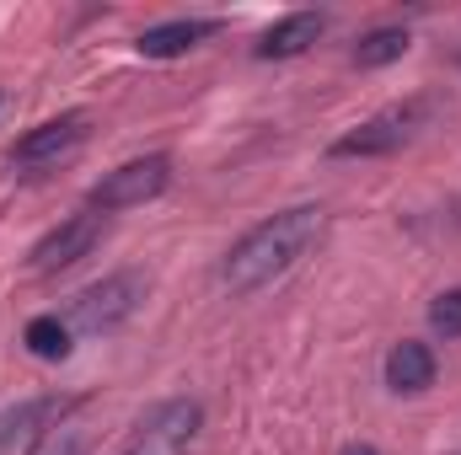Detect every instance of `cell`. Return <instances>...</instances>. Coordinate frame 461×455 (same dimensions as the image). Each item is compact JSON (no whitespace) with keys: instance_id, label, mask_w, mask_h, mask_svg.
<instances>
[{"instance_id":"6da1fadb","label":"cell","mask_w":461,"mask_h":455,"mask_svg":"<svg viewBox=\"0 0 461 455\" xmlns=\"http://www.w3.org/2000/svg\"><path fill=\"white\" fill-rule=\"evenodd\" d=\"M322 220H328V215H322L317 204H301V210H285V215L263 220V226L247 230V236L226 252L221 279H226L236 295H252V290L274 284L279 273H290V268L312 252V241L322 236Z\"/></svg>"},{"instance_id":"7a4b0ae2","label":"cell","mask_w":461,"mask_h":455,"mask_svg":"<svg viewBox=\"0 0 461 455\" xmlns=\"http://www.w3.org/2000/svg\"><path fill=\"white\" fill-rule=\"evenodd\" d=\"M140 300H145V279L140 273H108L103 284H92V290H81L70 300V327L92 333V338L113 333V327H123L140 311Z\"/></svg>"},{"instance_id":"3957f363","label":"cell","mask_w":461,"mask_h":455,"mask_svg":"<svg viewBox=\"0 0 461 455\" xmlns=\"http://www.w3.org/2000/svg\"><path fill=\"white\" fill-rule=\"evenodd\" d=\"M172 183V161L167 156H140V161H123L118 172H108L97 188H92V210H134V204H150L161 188Z\"/></svg>"},{"instance_id":"277c9868","label":"cell","mask_w":461,"mask_h":455,"mask_svg":"<svg viewBox=\"0 0 461 455\" xmlns=\"http://www.w3.org/2000/svg\"><path fill=\"white\" fill-rule=\"evenodd\" d=\"M424 118H429V103H408V108H392V113L370 118V123H359V129H348L344 139H333V156L348 161V156H392V150H402L419 129H424Z\"/></svg>"},{"instance_id":"5b68a950","label":"cell","mask_w":461,"mask_h":455,"mask_svg":"<svg viewBox=\"0 0 461 455\" xmlns=\"http://www.w3.org/2000/svg\"><path fill=\"white\" fill-rule=\"evenodd\" d=\"M103 236V215H70L59 230H49L38 246H32V273H54V268H70L81 263Z\"/></svg>"},{"instance_id":"8992f818","label":"cell","mask_w":461,"mask_h":455,"mask_svg":"<svg viewBox=\"0 0 461 455\" xmlns=\"http://www.w3.org/2000/svg\"><path fill=\"white\" fill-rule=\"evenodd\" d=\"M86 113H65L54 118V123H38L32 134H22L16 139V150H11V161H22V166H43V161H59V156H70V150H81L86 145Z\"/></svg>"},{"instance_id":"52a82bcc","label":"cell","mask_w":461,"mask_h":455,"mask_svg":"<svg viewBox=\"0 0 461 455\" xmlns=\"http://www.w3.org/2000/svg\"><path fill=\"white\" fill-rule=\"evenodd\" d=\"M215 32H221L215 16H177V22H156V27H145L134 49H140L145 59H177V54L199 49V43L215 38Z\"/></svg>"},{"instance_id":"ba28073f","label":"cell","mask_w":461,"mask_h":455,"mask_svg":"<svg viewBox=\"0 0 461 455\" xmlns=\"http://www.w3.org/2000/svg\"><path fill=\"white\" fill-rule=\"evenodd\" d=\"M322 27H328V16L322 11H290V16H279L263 38H258V59H295V54H306L317 38H322Z\"/></svg>"},{"instance_id":"9c48e42d","label":"cell","mask_w":461,"mask_h":455,"mask_svg":"<svg viewBox=\"0 0 461 455\" xmlns=\"http://www.w3.org/2000/svg\"><path fill=\"white\" fill-rule=\"evenodd\" d=\"M386 386L397 391V397H419V391H429L435 386V353H429V343H392V353H386Z\"/></svg>"},{"instance_id":"30bf717a","label":"cell","mask_w":461,"mask_h":455,"mask_svg":"<svg viewBox=\"0 0 461 455\" xmlns=\"http://www.w3.org/2000/svg\"><path fill=\"white\" fill-rule=\"evenodd\" d=\"M199 418H204V413H199V402H183V397H177V402H161V407H150V418H145L140 429H145L150 440L188 445V440L199 434Z\"/></svg>"},{"instance_id":"8fae6325","label":"cell","mask_w":461,"mask_h":455,"mask_svg":"<svg viewBox=\"0 0 461 455\" xmlns=\"http://www.w3.org/2000/svg\"><path fill=\"white\" fill-rule=\"evenodd\" d=\"M54 413H59V402H32V407L11 413L5 418V434H0V455H27L32 440L43 434V418H54Z\"/></svg>"},{"instance_id":"7c38bea8","label":"cell","mask_w":461,"mask_h":455,"mask_svg":"<svg viewBox=\"0 0 461 455\" xmlns=\"http://www.w3.org/2000/svg\"><path fill=\"white\" fill-rule=\"evenodd\" d=\"M408 54V32L402 27H375L354 43V65L359 70H381V65H397Z\"/></svg>"},{"instance_id":"4fadbf2b","label":"cell","mask_w":461,"mask_h":455,"mask_svg":"<svg viewBox=\"0 0 461 455\" xmlns=\"http://www.w3.org/2000/svg\"><path fill=\"white\" fill-rule=\"evenodd\" d=\"M27 353H38V359H65L70 353V322H59V317H32L27 322Z\"/></svg>"},{"instance_id":"5bb4252c","label":"cell","mask_w":461,"mask_h":455,"mask_svg":"<svg viewBox=\"0 0 461 455\" xmlns=\"http://www.w3.org/2000/svg\"><path fill=\"white\" fill-rule=\"evenodd\" d=\"M429 327L440 338H461V290H446L435 306H429Z\"/></svg>"},{"instance_id":"9a60e30c","label":"cell","mask_w":461,"mask_h":455,"mask_svg":"<svg viewBox=\"0 0 461 455\" xmlns=\"http://www.w3.org/2000/svg\"><path fill=\"white\" fill-rule=\"evenodd\" d=\"M123 455H177V445H167V440H150V434H140V445Z\"/></svg>"},{"instance_id":"2e32d148","label":"cell","mask_w":461,"mask_h":455,"mask_svg":"<svg viewBox=\"0 0 461 455\" xmlns=\"http://www.w3.org/2000/svg\"><path fill=\"white\" fill-rule=\"evenodd\" d=\"M339 455H381V451H375V445H344Z\"/></svg>"},{"instance_id":"e0dca14e","label":"cell","mask_w":461,"mask_h":455,"mask_svg":"<svg viewBox=\"0 0 461 455\" xmlns=\"http://www.w3.org/2000/svg\"><path fill=\"white\" fill-rule=\"evenodd\" d=\"M456 65H461V49H456Z\"/></svg>"}]
</instances>
